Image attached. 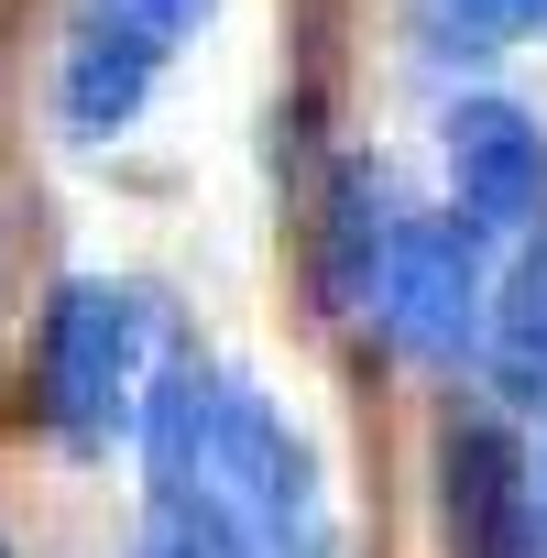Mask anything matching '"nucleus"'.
<instances>
[{"instance_id": "obj_1", "label": "nucleus", "mask_w": 547, "mask_h": 558, "mask_svg": "<svg viewBox=\"0 0 547 558\" xmlns=\"http://www.w3.org/2000/svg\"><path fill=\"white\" fill-rule=\"evenodd\" d=\"M143 373H154V307H143V286L66 274V286L45 296V329H34L45 427L66 449H110V427H132V405H143Z\"/></svg>"}, {"instance_id": "obj_2", "label": "nucleus", "mask_w": 547, "mask_h": 558, "mask_svg": "<svg viewBox=\"0 0 547 558\" xmlns=\"http://www.w3.org/2000/svg\"><path fill=\"white\" fill-rule=\"evenodd\" d=\"M208 514L230 525L241 558H329V482L318 449L274 416V395L230 384L219 395V460H208Z\"/></svg>"}, {"instance_id": "obj_3", "label": "nucleus", "mask_w": 547, "mask_h": 558, "mask_svg": "<svg viewBox=\"0 0 547 558\" xmlns=\"http://www.w3.org/2000/svg\"><path fill=\"white\" fill-rule=\"evenodd\" d=\"M438 154H449V219H471L482 241H525L547 219V121L525 99H460L438 121Z\"/></svg>"}, {"instance_id": "obj_4", "label": "nucleus", "mask_w": 547, "mask_h": 558, "mask_svg": "<svg viewBox=\"0 0 547 558\" xmlns=\"http://www.w3.org/2000/svg\"><path fill=\"white\" fill-rule=\"evenodd\" d=\"M373 318L394 329V351L449 362L460 340H482V230L471 219H394Z\"/></svg>"}, {"instance_id": "obj_5", "label": "nucleus", "mask_w": 547, "mask_h": 558, "mask_svg": "<svg viewBox=\"0 0 547 558\" xmlns=\"http://www.w3.org/2000/svg\"><path fill=\"white\" fill-rule=\"evenodd\" d=\"M154 77H165V45H143V34H121V23H99V12H77V23H66V66H56V121H66L77 143H121V132L143 121Z\"/></svg>"}, {"instance_id": "obj_6", "label": "nucleus", "mask_w": 547, "mask_h": 558, "mask_svg": "<svg viewBox=\"0 0 547 558\" xmlns=\"http://www.w3.org/2000/svg\"><path fill=\"white\" fill-rule=\"evenodd\" d=\"M219 395H230V373H208V362H154V373H143L132 427H143L154 504H197V493H208V460H219Z\"/></svg>"}, {"instance_id": "obj_7", "label": "nucleus", "mask_w": 547, "mask_h": 558, "mask_svg": "<svg viewBox=\"0 0 547 558\" xmlns=\"http://www.w3.org/2000/svg\"><path fill=\"white\" fill-rule=\"evenodd\" d=\"M384 252H394L384 175H373V165H340V175H329V208H318V241H307V286H318L329 318H373Z\"/></svg>"}, {"instance_id": "obj_8", "label": "nucleus", "mask_w": 547, "mask_h": 558, "mask_svg": "<svg viewBox=\"0 0 547 558\" xmlns=\"http://www.w3.org/2000/svg\"><path fill=\"white\" fill-rule=\"evenodd\" d=\"M482 373L503 405H547V230H525L514 274L482 296Z\"/></svg>"}, {"instance_id": "obj_9", "label": "nucleus", "mask_w": 547, "mask_h": 558, "mask_svg": "<svg viewBox=\"0 0 547 558\" xmlns=\"http://www.w3.org/2000/svg\"><path fill=\"white\" fill-rule=\"evenodd\" d=\"M77 12H99V23H121V34H143V45H197L208 23H219V0H77Z\"/></svg>"}, {"instance_id": "obj_10", "label": "nucleus", "mask_w": 547, "mask_h": 558, "mask_svg": "<svg viewBox=\"0 0 547 558\" xmlns=\"http://www.w3.org/2000/svg\"><path fill=\"white\" fill-rule=\"evenodd\" d=\"M132 558H241V547H230V525H219L208 493H197V504H154V525H143Z\"/></svg>"}, {"instance_id": "obj_11", "label": "nucleus", "mask_w": 547, "mask_h": 558, "mask_svg": "<svg viewBox=\"0 0 547 558\" xmlns=\"http://www.w3.org/2000/svg\"><path fill=\"white\" fill-rule=\"evenodd\" d=\"M449 12H460V34H471L460 56H482L493 34H525V23H547V0H427V23H449Z\"/></svg>"}, {"instance_id": "obj_12", "label": "nucleus", "mask_w": 547, "mask_h": 558, "mask_svg": "<svg viewBox=\"0 0 547 558\" xmlns=\"http://www.w3.org/2000/svg\"><path fill=\"white\" fill-rule=\"evenodd\" d=\"M0 558H12V547H0Z\"/></svg>"}]
</instances>
